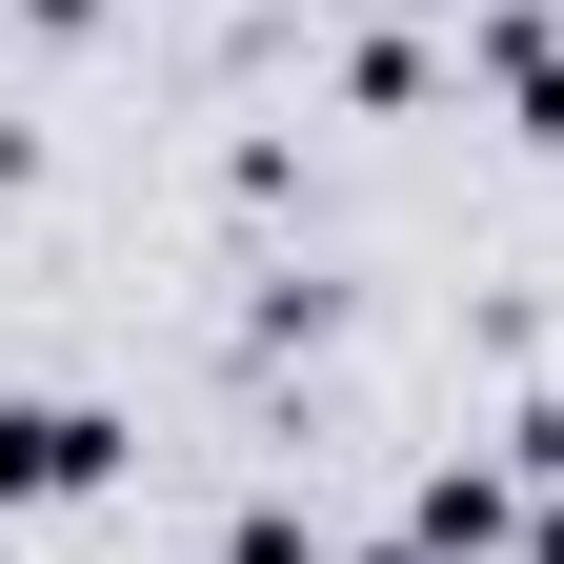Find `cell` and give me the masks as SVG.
<instances>
[{
  "label": "cell",
  "mask_w": 564,
  "mask_h": 564,
  "mask_svg": "<svg viewBox=\"0 0 564 564\" xmlns=\"http://www.w3.org/2000/svg\"><path fill=\"white\" fill-rule=\"evenodd\" d=\"M101 464H121L101 403H0V505H82Z\"/></svg>",
  "instance_id": "1"
},
{
  "label": "cell",
  "mask_w": 564,
  "mask_h": 564,
  "mask_svg": "<svg viewBox=\"0 0 564 564\" xmlns=\"http://www.w3.org/2000/svg\"><path fill=\"white\" fill-rule=\"evenodd\" d=\"M484 61H505V82H524V121L564 141V41H544V21H505V41H484Z\"/></svg>",
  "instance_id": "2"
}]
</instances>
